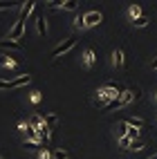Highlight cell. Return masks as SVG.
Instances as JSON below:
<instances>
[{
  "instance_id": "1",
  "label": "cell",
  "mask_w": 157,
  "mask_h": 159,
  "mask_svg": "<svg viewBox=\"0 0 157 159\" xmlns=\"http://www.w3.org/2000/svg\"><path fill=\"white\" fill-rule=\"evenodd\" d=\"M117 97H121V92L117 90V85H103V88L97 90V99H94V103L101 105V108H106V105L112 99H117Z\"/></svg>"
},
{
  "instance_id": "2",
  "label": "cell",
  "mask_w": 157,
  "mask_h": 159,
  "mask_svg": "<svg viewBox=\"0 0 157 159\" xmlns=\"http://www.w3.org/2000/svg\"><path fill=\"white\" fill-rule=\"evenodd\" d=\"M29 83H31V76L29 74H23V76H16L12 81H0V90H16V88L29 85Z\"/></svg>"
},
{
  "instance_id": "3",
  "label": "cell",
  "mask_w": 157,
  "mask_h": 159,
  "mask_svg": "<svg viewBox=\"0 0 157 159\" xmlns=\"http://www.w3.org/2000/svg\"><path fill=\"white\" fill-rule=\"evenodd\" d=\"M74 43H76V40L74 38H65V40H63V43L58 45V47H54V49H52V54H49V58H58L61 54H67V52L72 49V47H74Z\"/></svg>"
},
{
  "instance_id": "4",
  "label": "cell",
  "mask_w": 157,
  "mask_h": 159,
  "mask_svg": "<svg viewBox=\"0 0 157 159\" xmlns=\"http://www.w3.org/2000/svg\"><path fill=\"white\" fill-rule=\"evenodd\" d=\"M101 20H103L101 11H88L85 16H83V25H85V27H97Z\"/></svg>"
},
{
  "instance_id": "5",
  "label": "cell",
  "mask_w": 157,
  "mask_h": 159,
  "mask_svg": "<svg viewBox=\"0 0 157 159\" xmlns=\"http://www.w3.org/2000/svg\"><path fill=\"white\" fill-rule=\"evenodd\" d=\"M25 36V23H18L16 20V25L9 29V40H20Z\"/></svg>"
},
{
  "instance_id": "6",
  "label": "cell",
  "mask_w": 157,
  "mask_h": 159,
  "mask_svg": "<svg viewBox=\"0 0 157 159\" xmlns=\"http://www.w3.org/2000/svg\"><path fill=\"white\" fill-rule=\"evenodd\" d=\"M34 0H27V2H23V5H20V14H18V23H25V18L31 14V11H34Z\"/></svg>"
},
{
  "instance_id": "7",
  "label": "cell",
  "mask_w": 157,
  "mask_h": 159,
  "mask_svg": "<svg viewBox=\"0 0 157 159\" xmlns=\"http://www.w3.org/2000/svg\"><path fill=\"white\" fill-rule=\"evenodd\" d=\"M81 61H83V65H85V67H92L94 63H97V56H94V49H92V47H88L85 52H83V58H81Z\"/></svg>"
},
{
  "instance_id": "8",
  "label": "cell",
  "mask_w": 157,
  "mask_h": 159,
  "mask_svg": "<svg viewBox=\"0 0 157 159\" xmlns=\"http://www.w3.org/2000/svg\"><path fill=\"white\" fill-rule=\"evenodd\" d=\"M112 65L117 67V70H121V67H123V49H119V47H117V49L112 52Z\"/></svg>"
},
{
  "instance_id": "9",
  "label": "cell",
  "mask_w": 157,
  "mask_h": 159,
  "mask_svg": "<svg viewBox=\"0 0 157 159\" xmlns=\"http://www.w3.org/2000/svg\"><path fill=\"white\" fill-rule=\"evenodd\" d=\"M36 29H38V34H40V36H45V34H47V23H45V16H43V14H38V16H36Z\"/></svg>"
},
{
  "instance_id": "10",
  "label": "cell",
  "mask_w": 157,
  "mask_h": 159,
  "mask_svg": "<svg viewBox=\"0 0 157 159\" xmlns=\"http://www.w3.org/2000/svg\"><path fill=\"white\" fill-rule=\"evenodd\" d=\"M119 108H123V103H121V97H117V99H112L106 108H103V112H112V110H119Z\"/></svg>"
},
{
  "instance_id": "11",
  "label": "cell",
  "mask_w": 157,
  "mask_h": 159,
  "mask_svg": "<svg viewBox=\"0 0 157 159\" xmlns=\"http://www.w3.org/2000/svg\"><path fill=\"white\" fill-rule=\"evenodd\" d=\"M0 47H9V49H18V52H20V49H23V43H18V40H9V38H7V40H0Z\"/></svg>"
},
{
  "instance_id": "12",
  "label": "cell",
  "mask_w": 157,
  "mask_h": 159,
  "mask_svg": "<svg viewBox=\"0 0 157 159\" xmlns=\"http://www.w3.org/2000/svg\"><path fill=\"white\" fill-rule=\"evenodd\" d=\"M128 16H130L132 20H137L139 16H144V14H141V7H139V5H130V7H128Z\"/></svg>"
},
{
  "instance_id": "13",
  "label": "cell",
  "mask_w": 157,
  "mask_h": 159,
  "mask_svg": "<svg viewBox=\"0 0 157 159\" xmlns=\"http://www.w3.org/2000/svg\"><path fill=\"white\" fill-rule=\"evenodd\" d=\"M58 123V116L54 114V112H52V114H45V125H47V128L49 130H54V125Z\"/></svg>"
},
{
  "instance_id": "14",
  "label": "cell",
  "mask_w": 157,
  "mask_h": 159,
  "mask_svg": "<svg viewBox=\"0 0 157 159\" xmlns=\"http://www.w3.org/2000/svg\"><path fill=\"white\" fill-rule=\"evenodd\" d=\"M76 7H79V2L76 0H65V2H63V11H76Z\"/></svg>"
},
{
  "instance_id": "15",
  "label": "cell",
  "mask_w": 157,
  "mask_h": 159,
  "mask_svg": "<svg viewBox=\"0 0 157 159\" xmlns=\"http://www.w3.org/2000/svg\"><path fill=\"white\" fill-rule=\"evenodd\" d=\"M126 134H128V123H126V121L117 123V137H119V139H123Z\"/></svg>"
},
{
  "instance_id": "16",
  "label": "cell",
  "mask_w": 157,
  "mask_h": 159,
  "mask_svg": "<svg viewBox=\"0 0 157 159\" xmlns=\"http://www.w3.org/2000/svg\"><path fill=\"white\" fill-rule=\"evenodd\" d=\"M126 123H128L130 128H137V130L144 125V121H141V119H137V116H130V119H126Z\"/></svg>"
},
{
  "instance_id": "17",
  "label": "cell",
  "mask_w": 157,
  "mask_h": 159,
  "mask_svg": "<svg viewBox=\"0 0 157 159\" xmlns=\"http://www.w3.org/2000/svg\"><path fill=\"white\" fill-rule=\"evenodd\" d=\"M43 123H45V116H40V114H34V116H31V125H34L36 130H38Z\"/></svg>"
},
{
  "instance_id": "18",
  "label": "cell",
  "mask_w": 157,
  "mask_h": 159,
  "mask_svg": "<svg viewBox=\"0 0 157 159\" xmlns=\"http://www.w3.org/2000/svg\"><path fill=\"white\" fill-rule=\"evenodd\" d=\"M126 137H128L130 141H139V130H137V128H130V125H128V134H126Z\"/></svg>"
},
{
  "instance_id": "19",
  "label": "cell",
  "mask_w": 157,
  "mask_h": 159,
  "mask_svg": "<svg viewBox=\"0 0 157 159\" xmlns=\"http://www.w3.org/2000/svg\"><path fill=\"white\" fill-rule=\"evenodd\" d=\"M2 65H5V67H9V70H14V67L18 65V63H16L12 56H2Z\"/></svg>"
},
{
  "instance_id": "20",
  "label": "cell",
  "mask_w": 157,
  "mask_h": 159,
  "mask_svg": "<svg viewBox=\"0 0 157 159\" xmlns=\"http://www.w3.org/2000/svg\"><path fill=\"white\" fill-rule=\"evenodd\" d=\"M132 25L141 29V27H146V25H148V18H146V16H139L137 20H132Z\"/></svg>"
},
{
  "instance_id": "21",
  "label": "cell",
  "mask_w": 157,
  "mask_h": 159,
  "mask_svg": "<svg viewBox=\"0 0 157 159\" xmlns=\"http://www.w3.org/2000/svg\"><path fill=\"white\" fill-rule=\"evenodd\" d=\"M25 148H27V150H43L38 141H25Z\"/></svg>"
},
{
  "instance_id": "22",
  "label": "cell",
  "mask_w": 157,
  "mask_h": 159,
  "mask_svg": "<svg viewBox=\"0 0 157 159\" xmlns=\"http://www.w3.org/2000/svg\"><path fill=\"white\" fill-rule=\"evenodd\" d=\"M38 159H54V155H52L47 148H43V150H38Z\"/></svg>"
},
{
  "instance_id": "23",
  "label": "cell",
  "mask_w": 157,
  "mask_h": 159,
  "mask_svg": "<svg viewBox=\"0 0 157 159\" xmlns=\"http://www.w3.org/2000/svg\"><path fill=\"white\" fill-rule=\"evenodd\" d=\"M119 146L123 148V150H130V146H132V141L128 139V137H123V139H119Z\"/></svg>"
},
{
  "instance_id": "24",
  "label": "cell",
  "mask_w": 157,
  "mask_h": 159,
  "mask_svg": "<svg viewBox=\"0 0 157 159\" xmlns=\"http://www.w3.org/2000/svg\"><path fill=\"white\" fill-rule=\"evenodd\" d=\"M7 9H14V2H7V0H0V11H7Z\"/></svg>"
},
{
  "instance_id": "25",
  "label": "cell",
  "mask_w": 157,
  "mask_h": 159,
  "mask_svg": "<svg viewBox=\"0 0 157 159\" xmlns=\"http://www.w3.org/2000/svg\"><path fill=\"white\" fill-rule=\"evenodd\" d=\"M29 99H31V103H38V101L43 99V97H40V92H38V90H34V92L29 94Z\"/></svg>"
},
{
  "instance_id": "26",
  "label": "cell",
  "mask_w": 157,
  "mask_h": 159,
  "mask_svg": "<svg viewBox=\"0 0 157 159\" xmlns=\"http://www.w3.org/2000/svg\"><path fill=\"white\" fill-rule=\"evenodd\" d=\"M67 157H70L67 150H56V152H54V159H67Z\"/></svg>"
},
{
  "instance_id": "27",
  "label": "cell",
  "mask_w": 157,
  "mask_h": 159,
  "mask_svg": "<svg viewBox=\"0 0 157 159\" xmlns=\"http://www.w3.org/2000/svg\"><path fill=\"white\" fill-rule=\"evenodd\" d=\"M74 27H76V29H85V25H83V18H81V16L74 18Z\"/></svg>"
},
{
  "instance_id": "28",
  "label": "cell",
  "mask_w": 157,
  "mask_h": 159,
  "mask_svg": "<svg viewBox=\"0 0 157 159\" xmlns=\"http://www.w3.org/2000/svg\"><path fill=\"white\" fill-rule=\"evenodd\" d=\"M130 150H144V141H132Z\"/></svg>"
},
{
  "instance_id": "29",
  "label": "cell",
  "mask_w": 157,
  "mask_h": 159,
  "mask_svg": "<svg viewBox=\"0 0 157 159\" xmlns=\"http://www.w3.org/2000/svg\"><path fill=\"white\" fill-rule=\"evenodd\" d=\"M150 70H157V54H155L153 61H150Z\"/></svg>"
},
{
  "instance_id": "30",
  "label": "cell",
  "mask_w": 157,
  "mask_h": 159,
  "mask_svg": "<svg viewBox=\"0 0 157 159\" xmlns=\"http://www.w3.org/2000/svg\"><path fill=\"white\" fill-rule=\"evenodd\" d=\"M155 105H157V94H155Z\"/></svg>"
},
{
  "instance_id": "31",
  "label": "cell",
  "mask_w": 157,
  "mask_h": 159,
  "mask_svg": "<svg viewBox=\"0 0 157 159\" xmlns=\"http://www.w3.org/2000/svg\"><path fill=\"white\" fill-rule=\"evenodd\" d=\"M150 159H157V155H153V157H150Z\"/></svg>"
},
{
  "instance_id": "32",
  "label": "cell",
  "mask_w": 157,
  "mask_h": 159,
  "mask_svg": "<svg viewBox=\"0 0 157 159\" xmlns=\"http://www.w3.org/2000/svg\"><path fill=\"white\" fill-rule=\"evenodd\" d=\"M0 159H2V157H0Z\"/></svg>"
}]
</instances>
